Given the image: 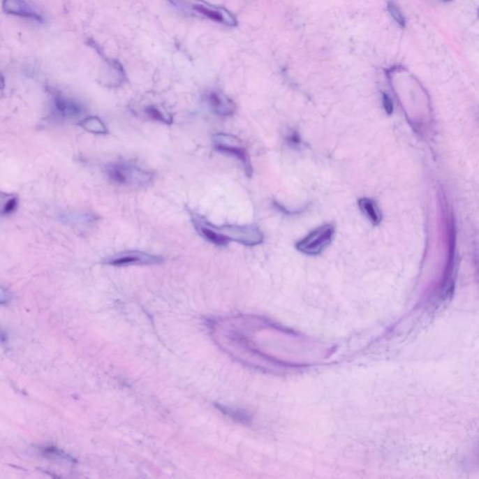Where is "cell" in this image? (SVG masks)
<instances>
[{"instance_id": "cell-1", "label": "cell", "mask_w": 479, "mask_h": 479, "mask_svg": "<svg viewBox=\"0 0 479 479\" xmlns=\"http://www.w3.org/2000/svg\"><path fill=\"white\" fill-rule=\"evenodd\" d=\"M105 170L112 183L132 189L147 186L152 183L154 178L152 173L148 170L126 162L109 164Z\"/></svg>"}, {"instance_id": "cell-2", "label": "cell", "mask_w": 479, "mask_h": 479, "mask_svg": "<svg viewBox=\"0 0 479 479\" xmlns=\"http://www.w3.org/2000/svg\"><path fill=\"white\" fill-rule=\"evenodd\" d=\"M216 227L217 233L222 236L227 243L236 242L247 246H254L263 242V234L255 226H231L226 225Z\"/></svg>"}, {"instance_id": "cell-3", "label": "cell", "mask_w": 479, "mask_h": 479, "mask_svg": "<svg viewBox=\"0 0 479 479\" xmlns=\"http://www.w3.org/2000/svg\"><path fill=\"white\" fill-rule=\"evenodd\" d=\"M335 228L332 224L321 226L298 242L296 244V249L307 255L320 254L332 243Z\"/></svg>"}, {"instance_id": "cell-4", "label": "cell", "mask_w": 479, "mask_h": 479, "mask_svg": "<svg viewBox=\"0 0 479 479\" xmlns=\"http://www.w3.org/2000/svg\"><path fill=\"white\" fill-rule=\"evenodd\" d=\"M214 145L219 152L234 156L243 163L246 175L252 176V164L243 142L233 135L219 133L214 136Z\"/></svg>"}, {"instance_id": "cell-5", "label": "cell", "mask_w": 479, "mask_h": 479, "mask_svg": "<svg viewBox=\"0 0 479 479\" xmlns=\"http://www.w3.org/2000/svg\"><path fill=\"white\" fill-rule=\"evenodd\" d=\"M163 261V258L159 256L148 254L140 251H125L112 256L104 263L107 265L115 267H125L133 265H154Z\"/></svg>"}, {"instance_id": "cell-6", "label": "cell", "mask_w": 479, "mask_h": 479, "mask_svg": "<svg viewBox=\"0 0 479 479\" xmlns=\"http://www.w3.org/2000/svg\"><path fill=\"white\" fill-rule=\"evenodd\" d=\"M191 9L198 15L208 18L209 20L216 22V23L226 24L228 27H235L237 24L236 18L224 8L214 6V5L203 1H197L192 3Z\"/></svg>"}, {"instance_id": "cell-7", "label": "cell", "mask_w": 479, "mask_h": 479, "mask_svg": "<svg viewBox=\"0 0 479 479\" xmlns=\"http://www.w3.org/2000/svg\"><path fill=\"white\" fill-rule=\"evenodd\" d=\"M3 10L9 15L43 23V17L26 0H3Z\"/></svg>"}, {"instance_id": "cell-8", "label": "cell", "mask_w": 479, "mask_h": 479, "mask_svg": "<svg viewBox=\"0 0 479 479\" xmlns=\"http://www.w3.org/2000/svg\"><path fill=\"white\" fill-rule=\"evenodd\" d=\"M207 101L212 110L220 117H228L235 112V104L224 94L216 92V91L210 92L208 94Z\"/></svg>"}, {"instance_id": "cell-9", "label": "cell", "mask_w": 479, "mask_h": 479, "mask_svg": "<svg viewBox=\"0 0 479 479\" xmlns=\"http://www.w3.org/2000/svg\"><path fill=\"white\" fill-rule=\"evenodd\" d=\"M54 106L60 117L67 119H74L84 114V108L79 103L60 96L54 98Z\"/></svg>"}, {"instance_id": "cell-10", "label": "cell", "mask_w": 479, "mask_h": 479, "mask_svg": "<svg viewBox=\"0 0 479 479\" xmlns=\"http://www.w3.org/2000/svg\"><path fill=\"white\" fill-rule=\"evenodd\" d=\"M359 206L362 213L367 216L371 224L378 226L382 221V214L376 202L369 198H362L359 200Z\"/></svg>"}, {"instance_id": "cell-11", "label": "cell", "mask_w": 479, "mask_h": 479, "mask_svg": "<svg viewBox=\"0 0 479 479\" xmlns=\"http://www.w3.org/2000/svg\"><path fill=\"white\" fill-rule=\"evenodd\" d=\"M80 125L85 131L94 134H106L108 132V128H107L105 124L103 122L101 118L97 117L84 118Z\"/></svg>"}, {"instance_id": "cell-12", "label": "cell", "mask_w": 479, "mask_h": 479, "mask_svg": "<svg viewBox=\"0 0 479 479\" xmlns=\"http://www.w3.org/2000/svg\"><path fill=\"white\" fill-rule=\"evenodd\" d=\"M145 112H147L148 117L153 118V119H155L156 121L168 124V125H170V124L172 123L173 120L172 115L168 114L167 112H164L163 110L159 109V107H147V110H145Z\"/></svg>"}, {"instance_id": "cell-13", "label": "cell", "mask_w": 479, "mask_h": 479, "mask_svg": "<svg viewBox=\"0 0 479 479\" xmlns=\"http://www.w3.org/2000/svg\"><path fill=\"white\" fill-rule=\"evenodd\" d=\"M387 9L390 16L393 18V20L396 22V24H397L399 27H401V29L406 27V17H404L400 8L397 6V4H396L395 2H388Z\"/></svg>"}, {"instance_id": "cell-14", "label": "cell", "mask_w": 479, "mask_h": 479, "mask_svg": "<svg viewBox=\"0 0 479 479\" xmlns=\"http://www.w3.org/2000/svg\"><path fill=\"white\" fill-rule=\"evenodd\" d=\"M18 206V199L16 197H12L8 200L6 202L3 203L2 206V214H13L16 210Z\"/></svg>"}, {"instance_id": "cell-15", "label": "cell", "mask_w": 479, "mask_h": 479, "mask_svg": "<svg viewBox=\"0 0 479 479\" xmlns=\"http://www.w3.org/2000/svg\"><path fill=\"white\" fill-rule=\"evenodd\" d=\"M383 105H384L385 110L389 115H392L393 112V103L392 98L388 94H383Z\"/></svg>"}, {"instance_id": "cell-16", "label": "cell", "mask_w": 479, "mask_h": 479, "mask_svg": "<svg viewBox=\"0 0 479 479\" xmlns=\"http://www.w3.org/2000/svg\"><path fill=\"white\" fill-rule=\"evenodd\" d=\"M290 140L294 145H299V143L301 142V139H300L299 135L297 133H293V136L290 138Z\"/></svg>"}, {"instance_id": "cell-17", "label": "cell", "mask_w": 479, "mask_h": 479, "mask_svg": "<svg viewBox=\"0 0 479 479\" xmlns=\"http://www.w3.org/2000/svg\"><path fill=\"white\" fill-rule=\"evenodd\" d=\"M444 1H451V0H444Z\"/></svg>"}]
</instances>
